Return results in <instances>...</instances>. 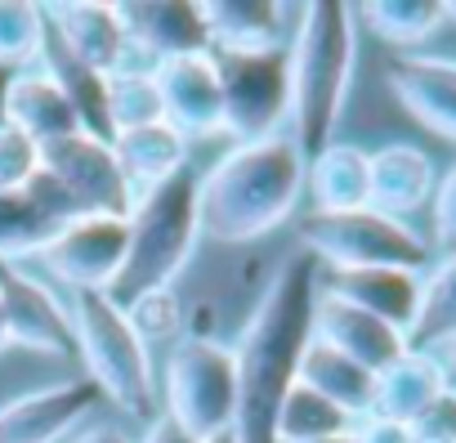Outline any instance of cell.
I'll return each mask as SVG.
<instances>
[{
	"label": "cell",
	"mask_w": 456,
	"mask_h": 443,
	"mask_svg": "<svg viewBox=\"0 0 456 443\" xmlns=\"http://www.w3.org/2000/svg\"><path fill=\"white\" fill-rule=\"evenodd\" d=\"M367 170H371V210H380L389 219L420 210L438 184L434 157L411 144H389V148L367 152Z\"/></svg>",
	"instance_id": "obj_19"
},
{
	"label": "cell",
	"mask_w": 456,
	"mask_h": 443,
	"mask_svg": "<svg viewBox=\"0 0 456 443\" xmlns=\"http://www.w3.org/2000/svg\"><path fill=\"white\" fill-rule=\"evenodd\" d=\"M219 94H224V135L233 144H256L282 135L291 108V72L287 45L256 54H215Z\"/></svg>",
	"instance_id": "obj_8"
},
{
	"label": "cell",
	"mask_w": 456,
	"mask_h": 443,
	"mask_svg": "<svg viewBox=\"0 0 456 443\" xmlns=\"http://www.w3.org/2000/svg\"><path fill=\"white\" fill-rule=\"evenodd\" d=\"M443 390H447V376H443L438 354L407 349L398 363H389L376 376V394H371V412L367 416H385V421L411 425Z\"/></svg>",
	"instance_id": "obj_22"
},
{
	"label": "cell",
	"mask_w": 456,
	"mask_h": 443,
	"mask_svg": "<svg viewBox=\"0 0 456 443\" xmlns=\"http://www.w3.org/2000/svg\"><path fill=\"white\" fill-rule=\"evenodd\" d=\"M50 37L77 54L86 68L112 77L117 68L130 63V41L121 32V19L112 5H41Z\"/></svg>",
	"instance_id": "obj_16"
},
{
	"label": "cell",
	"mask_w": 456,
	"mask_h": 443,
	"mask_svg": "<svg viewBox=\"0 0 456 443\" xmlns=\"http://www.w3.org/2000/svg\"><path fill=\"white\" fill-rule=\"evenodd\" d=\"M99 403H103V394L86 376L81 381H59V385L28 390L14 403L0 407V443H59Z\"/></svg>",
	"instance_id": "obj_13"
},
{
	"label": "cell",
	"mask_w": 456,
	"mask_h": 443,
	"mask_svg": "<svg viewBox=\"0 0 456 443\" xmlns=\"http://www.w3.org/2000/svg\"><path fill=\"white\" fill-rule=\"evenodd\" d=\"M322 291L367 309L371 318L389 323L394 332H411L420 309V274L411 269H327Z\"/></svg>",
	"instance_id": "obj_17"
},
{
	"label": "cell",
	"mask_w": 456,
	"mask_h": 443,
	"mask_svg": "<svg viewBox=\"0 0 456 443\" xmlns=\"http://www.w3.org/2000/svg\"><path fill=\"white\" fill-rule=\"evenodd\" d=\"M411 439H429V443H456V390H443L411 425Z\"/></svg>",
	"instance_id": "obj_33"
},
{
	"label": "cell",
	"mask_w": 456,
	"mask_h": 443,
	"mask_svg": "<svg viewBox=\"0 0 456 443\" xmlns=\"http://www.w3.org/2000/svg\"><path fill=\"white\" fill-rule=\"evenodd\" d=\"M300 251H309L322 269H411L420 274L429 260L425 238H416L403 219H389L371 206L340 215H309L300 225Z\"/></svg>",
	"instance_id": "obj_7"
},
{
	"label": "cell",
	"mask_w": 456,
	"mask_h": 443,
	"mask_svg": "<svg viewBox=\"0 0 456 443\" xmlns=\"http://www.w3.org/2000/svg\"><path fill=\"white\" fill-rule=\"evenodd\" d=\"M10 318H5V300H0V349H10Z\"/></svg>",
	"instance_id": "obj_40"
},
{
	"label": "cell",
	"mask_w": 456,
	"mask_h": 443,
	"mask_svg": "<svg viewBox=\"0 0 456 443\" xmlns=\"http://www.w3.org/2000/svg\"><path fill=\"white\" fill-rule=\"evenodd\" d=\"M72 336L86 363V381L117 403L121 412L139 416L152 403V363L148 340L130 323V314L108 300V291H72Z\"/></svg>",
	"instance_id": "obj_5"
},
{
	"label": "cell",
	"mask_w": 456,
	"mask_h": 443,
	"mask_svg": "<svg viewBox=\"0 0 456 443\" xmlns=\"http://www.w3.org/2000/svg\"><path fill=\"white\" fill-rule=\"evenodd\" d=\"M456 340V256H447L429 278H420V309L407 332V349L434 354Z\"/></svg>",
	"instance_id": "obj_27"
},
{
	"label": "cell",
	"mask_w": 456,
	"mask_h": 443,
	"mask_svg": "<svg viewBox=\"0 0 456 443\" xmlns=\"http://www.w3.org/2000/svg\"><path fill=\"white\" fill-rule=\"evenodd\" d=\"M126 219L112 215H81L72 225H63L41 251L37 260L68 283L72 291H108L112 278L126 265Z\"/></svg>",
	"instance_id": "obj_10"
},
{
	"label": "cell",
	"mask_w": 456,
	"mask_h": 443,
	"mask_svg": "<svg viewBox=\"0 0 456 443\" xmlns=\"http://www.w3.org/2000/svg\"><path fill=\"white\" fill-rule=\"evenodd\" d=\"M41 170L54 175V179L81 201L86 215L126 219L130 206H134V188L126 184L112 144H103V139H94V135H86V130L41 144Z\"/></svg>",
	"instance_id": "obj_9"
},
{
	"label": "cell",
	"mask_w": 456,
	"mask_h": 443,
	"mask_svg": "<svg viewBox=\"0 0 456 443\" xmlns=\"http://www.w3.org/2000/svg\"><path fill=\"white\" fill-rule=\"evenodd\" d=\"M201 23H206V41L210 54H256V50H273L287 45V14L269 0H210L197 5Z\"/></svg>",
	"instance_id": "obj_20"
},
{
	"label": "cell",
	"mask_w": 456,
	"mask_h": 443,
	"mask_svg": "<svg viewBox=\"0 0 456 443\" xmlns=\"http://www.w3.org/2000/svg\"><path fill=\"white\" fill-rule=\"evenodd\" d=\"M322 287V265L309 251L282 260L256 300L238 345V443H278V407L300 376V358L314 340V305Z\"/></svg>",
	"instance_id": "obj_1"
},
{
	"label": "cell",
	"mask_w": 456,
	"mask_h": 443,
	"mask_svg": "<svg viewBox=\"0 0 456 443\" xmlns=\"http://www.w3.org/2000/svg\"><path fill=\"white\" fill-rule=\"evenodd\" d=\"M434 247L447 256H456V166L434 184Z\"/></svg>",
	"instance_id": "obj_34"
},
{
	"label": "cell",
	"mask_w": 456,
	"mask_h": 443,
	"mask_svg": "<svg viewBox=\"0 0 456 443\" xmlns=\"http://www.w3.org/2000/svg\"><path fill=\"white\" fill-rule=\"evenodd\" d=\"M5 126L23 130L37 148L63 135H77L81 121L68 103V94L41 72V68H19L10 94H5Z\"/></svg>",
	"instance_id": "obj_21"
},
{
	"label": "cell",
	"mask_w": 456,
	"mask_h": 443,
	"mask_svg": "<svg viewBox=\"0 0 456 443\" xmlns=\"http://www.w3.org/2000/svg\"><path fill=\"white\" fill-rule=\"evenodd\" d=\"M358 421L345 412V407H336V403H327L322 394H314L309 385H291L287 390V398H282V407H278V443H336V439H345L349 430H354Z\"/></svg>",
	"instance_id": "obj_26"
},
{
	"label": "cell",
	"mask_w": 456,
	"mask_h": 443,
	"mask_svg": "<svg viewBox=\"0 0 456 443\" xmlns=\"http://www.w3.org/2000/svg\"><path fill=\"white\" fill-rule=\"evenodd\" d=\"M121 19V32L130 41V54H152L157 59H175V54H206V23L192 0L183 5H112Z\"/></svg>",
	"instance_id": "obj_18"
},
{
	"label": "cell",
	"mask_w": 456,
	"mask_h": 443,
	"mask_svg": "<svg viewBox=\"0 0 456 443\" xmlns=\"http://www.w3.org/2000/svg\"><path fill=\"white\" fill-rule=\"evenodd\" d=\"M166 416L197 443L233 430L238 421V363L210 336H183L166 358Z\"/></svg>",
	"instance_id": "obj_6"
},
{
	"label": "cell",
	"mask_w": 456,
	"mask_h": 443,
	"mask_svg": "<svg viewBox=\"0 0 456 443\" xmlns=\"http://www.w3.org/2000/svg\"><path fill=\"white\" fill-rule=\"evenodd\" d=\"M300 385H309L314 394H322L327 403L345 407L354 421H362L371 412V394H376V376L367 367H358L354 358H345L340 349L309 340L305 358H300Z\"/></svg>",
	"instance_id": "obj_25"
},
{
	"label": "cell",
	"mask_w": 456,
	"mask_h": 443,
	"mask_svg": "<svg viewBox=\"0 0 456 443\" xmlns=\"http://www.w3.org/2000/svg\"><path fill=\"white\" fill-rule=\"evenodd\" d=\"M314 340L340 349L345 358H354L358 367H367L371 376H380L389 363H398L407 354V336L394 332L389 323L371 318L367 309L331 296L318 287V305H314Z\"/></svg>",
	"instance_id": "obj_14"
},
{
	"label": "cell",
	"mask_w": 456,
	"mask_h": 443,
	"mask_svg": "<svg viewBox=\"0 0 456 443\" xmlns=\"http://www.w3.org/2000/svg\"><path fill=\"white\" fill-rule=\"evenodd\" d=\"M354 443H411V430L398 425V421H385V416H362L354 430H349Z\"/></svg>",
	"instance_id": "obj_35"
},
{
	"label": "cell",
	"mask_w": 456,
	"mask_h": 443,
	"mask_svg": "<svg viewBox=\"0 0 456 443\" xmlns=\"http://www.w3.org/2000/svg\"><path fill=\"white\" fill-rule=\"evenodd\" d=\"M45 45V14L41 5H14L0 0V63L5 68H32Z\"/></svg>",
	"instance_id": "obj_31"
},
{
	"label": "cell",
	"mask_w": 456,
	"mask_h": 443,
	"mask_svg": "<svg viewBox=\"0 0 456 443\" xmlns=\"http://www.w3.org/2000/svg\"><path fill=\"white\" fill-rule=\"evenodd\" d=\"M201 443H238V434H233V430H224V434H210V439H201Z\"/></svg>",
	"instance_id": "obj_41"
},
{
	"label": "cell",
	"mask_w": 456,
	"mask_h": 443,
	"mask_svg": "<svg viewBox=\"0 0 456 443\" xmlns=\"http://www.w3.org/2000/svg\"><path fill=\"white\" fill-rule=\"evenodd\" d=\"M443 14H447V19H456V5H443Z\"/></svg>",
	"instance_id": "obj_42"
},
{
	"label": "cell",
	"mask_w": 456,
	"mask_h": 443,
	"mask_svg": "<svg viewBox=\"0 0 456 443\" xmlns=\"http://www.w3.org/2000/svg\"><path fill=\"white\" fill-rule=\"evenodd\" d=\"M362 23L385 45H416L434 37L447 23V14L438 0H376V5H362Z\"/></svg>",
	"instance_id": "obj_29"
},
{
	"label": "cell",
	"mask_w": 456,
	"mask_h": 443,
	"mask_svg": "<svg viewBox=\"0 0 456 443\" xmlns=\"http://www.w3.org/2000/svg\"><path fill=\"white\" fill-rule=\"evenodd\" d=\"M143 443H197V439H192L188 430H179V425H175V421H170V416L161 412V416H157V421L148 425Z\"/></svg>",
	"instance_id": "obj_36"
},
{
	"label": "cell",
	"mask_w": 456,
	"mask_h": 443,
	"mask_svg": "<svg viewBox=\"0 0 456 443\" xmlns=\"http://www.w3.org/2000/svg\"><path fill=\"white\" fill-rule=\"evenodd\" d=\"M0 300H5V318H10V340L28 345L37 354L50 358H68L77 354V336H72V314L59 305V296L32 278L23 265L0 260Z\"/></svg>",
	"instance_id": "obj_12"
},
{
	"label": "cell",
	"mask_w": 456,
	"mask_h": 443,
	"mask_svg": "<svg viewBox=\"0 0 456 443\" xmlns=\"http://www.w3.org/2000/svg\"><path fill=\"white\" fill-rule=\"evenodd\" d=\"M108 121H112V135L161 121V94L152 81V63L148 68L126 63L108 77Z\"/></svg>",
	"instance_id": "obj_28"
},
{
	"label": "cell",
	"mask_w": 456,
	"mask_h": 443,
	"mask_svg": "<svg viewBox=\"0 0 456 443\" xmlns=\"http://www.w3.org/2000/svg\"><path fill=\"white\" fill-rule=\"evenodd\" d=\"M389 94L438 139L456 144V59L407 54L385 68Z\"/></svg>",
	"instance_id": "obj_15"
},
{
	"label": "cell",
	"mask_w": 456,
	"mask_h": 443,
	"mask_svg": "<svg viewBox=\"0 0 456 443\" xmlns=\"http://www.w3.org/2000/svg\"><path fill=\"white\" fill-rule=\"evenodd\" d=\"M358 63V19L349 5L318 0L296 14V37L287 41V72H291V144L300 148L305 166L336 144V126L349 99Z\"/></svg>",
	"instance_id": "obj_3"
},
{
	"label": "cell",
	"mask_w": 456,
	"mask_h": 443,
	"mask_svg": "<svg viewBox=\"0 0 456 443\" xmlns=\"http://www.w3.org/2000/svg\"><path fill=\"white\" fill-rule=\"evenodd\" d=\"M72 443H130L121 430H112V425H94V430H86V434H77Z\"/></svg>",
	"instance_id": "obj_37"
},
{
	"label": "cell",
	"mask_w": 456,
	"mask_h": 443,
	"mask_svg": "<svg viewBox=\"0 0 456 443\" xmlns=\"http://www.w3.org/2000/svg\"><path fill=\"white\" fill-rule=\"evenodd\" d=\"M438 363H443V376H447V390H456V340L438 354Z\"/></svg>",
	"instance_id": "obj_38"
},
{
	"label": "cell",
	"mask_w": 456,
	"mask_h": 443,
	"mask_svg": "<svg viewBox=\"0 0 456 443\" xmlns=\"http://www.w3.org/2000/svg\"><path fill=\"white\" fill-rule=\"evenodd\" d=\"M305 184L314 193L318 215H340V210H362L371 206V170L367 152L354 144H331L305 166Z\"/></svg>",
	"instance_id": "obj_24"
},
{
	"label": "cell",
	"mask_w": 456,
	"mask_h": 443,
	"mask_svg": "<svg viewBox=\"0 0 456 443\" xmlns=\"http://www.w3.org/2000/svg\"><path fill=\"white\" fill-rule=\"evenodd\" d=\"M305 188V157L291 135L233 144L197 175V219L215 242H256L291 219Z\"/></svg>",
	"instance_id": "obj_2"
},
{
	"label": "cell",
	"mask_w": 456,
	"mask_h": 443,
	"mask_svg": "<svg viewBox=\"0 0 456 443\" xmlns=\"http://www.w3.org/2000/svg\"><path fill=\"white\" fill-rule=\"evenodd\" d=\"M37 170H41V148L23 130L0 126V193L23 188Z\"/></svg>",
	"instance_id": "obj_32"
},
{
	"label": "cell",
	"mask_w": 456,
	"mask_h": 443,
	"mask_svg": "<svg viewBox=\"0 0 456 443\" xmlns=\"http://www.w3.org/2000/svg\"><path fill=\"white\" fill-rule=\"evenodd\" d=\"M152 81L161 94V121L179 130L188 144L224 135V94H219V72L215 54H175L152 63Z\"/></svg>",
	"instance_id": "obj_11"
},
{
	"label": "cell",
	"mask_w": 456,
	"mask_h": 443,
	"mask_svg": "<svg viewBox=\"0 0 456 443\" xmlns=\"http://www.w3.org/2000/svg\"><path fill=\"white\" fill-rule=\"evenodd\" d=\"M14 77H19V68H5V63H0V126H5V94H10Z\"/></svg>",
	"instance_id": "obj_39"
},
{
	"label": "cell",
	"mask_w": 456,
	"mask_h": 443,
	"mask_svg": "<svg viewBox=\"0 0 456 443\" xmlns=\"http://www.w3.org/2000/svg\"><path fill=\"white\" fill-rule=\"evenodd\" d=\"M59 229L41 215V206L28 197V188H14V193H0V260H28L37 256Z\"/></svg>",
	"instance_id": "obj_30"
},
{
	"label": "cell",
	"mask_w": 456,
	"mask_h": 443,
	"mask_svg": "<svg viewBox=\"0 0 456 443\" xmlns=\"http://www.w3.org/2000/svg\"><path fill=\"white\" fill-rule=\"evenodd\" d=\"M126 234H130L126 238V265L108 287V300H117L121 309L166 291L183 274V265H188V256L201 238L197 175L179 170L166 184L139 193L130 215H126Z\"/></svg>",
	"instance_id": "obj_4"
},
{
	"label": "cell",
	"mask_w": 456,
	"mask_h": 443,
	"mask_svg": "<svg viewBox=\"0 0 456 443\" xmlns=\"http://www.w3.org/2000/svg\"><path fill=\"white\" fill-rule=\"evenodd\" d=\"M112 152H117V161H121L126 184H130L134 197H139V193L166 184L170 175L188 170L192 144H188L179 130H170L166 121H157V126H139V130L112 135Z\"/></svg>",
	"instance_id": "obj_23"
}]
</instances>
